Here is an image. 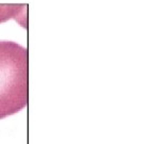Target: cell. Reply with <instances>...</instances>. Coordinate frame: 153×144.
<instances>
[{"instance_id":"6da1fadb","label":"cell","mask_w":153,"mask_h":144,"mask_svg":"<svg viewBox=\"0 0 153 144\" xmlns=\"http://www.w3.org/2000/svg\"><path fill=\"white\" fill-rule=\"evenodd\" d=\"M28 105V50L10 41H0V118Z\"/></svg>"}]
</instances>
